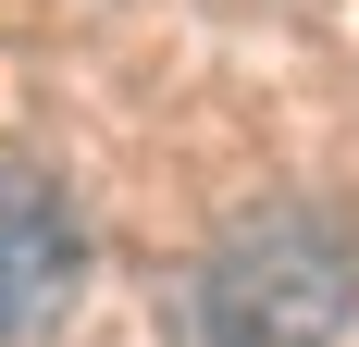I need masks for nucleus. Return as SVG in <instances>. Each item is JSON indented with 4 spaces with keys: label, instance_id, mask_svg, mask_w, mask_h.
<instances>
[{
    "label": "nucleus",
    "instance_id": "1",
    "mask_svg": "<svg viewBox=\"0 0 359 347\" xmlns=\"http://www.w3.org/2000/svg\"><path fill=\"white\" fill-rule=\"evenodd\" d=\"M347 322H359V236L334 211H248L198 261L211 347H334Z\"/></svg>",
    "mask_w": 359,
    "mask_h": 347
},
{
    "label": "nucleus",
    "instance_id": "2",
    "mask_svg": "<svg viewBox=\"0 0 359 347\" xmlns=\"http://www.w3.org/2000/svg\"><path fill=\"white\" fill-rule=\"evenodd\" d=\"M87 285V236H74V199L50 174L0 162V347H37L50 322L74 310Z\"/></svg>",
    "mask_w": 359,
    "mask_h": 347
}]
</instances>
